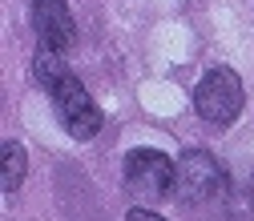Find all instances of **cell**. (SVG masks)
I'll return each mask as SVG.
<instances>
[{
    "label": "cell",
    "mask_w": 254,
    "mask_h": 221,
    "mask_svg": "<svg viewBox=\"0 0 254 221\" xmlns=\"http://www.w3.org/2000/svg\"><path fill=\"white\" fill-rule=\"evenodd\" d=\"M49 97H53V109H57V121L65 125V133L73 141H93L101 133V109L93 105V97L85 92V85L65 73L53 88H49Z\"/></svg>",
    "instance_id": "1"
},
{
    "label": "cell",
    "mask_w": 254,
    "mask_h": 221,
    "mask_svg": "<svg viewBox=\"0 0 254 221\" xmlns=\"http://www.w3.org/2000/svg\"><path fill=\"white\" fill-rule=\"evenodd\" d=\"M194 113L206 125H234L242 113V81L234 69H210L194 88Z\"/></svg>",
    "instance_id": "2"
},
{
    "label": "cell",
    "mask_w": 254,
    "mask_h": 221,
    "mask_svg": "<svg viewBox=\"0 0 254 221\" xmlns=\"http://www.w3.org/2000/svg\"><path fill=\"white\" fill-rule=\"evenodd\" d=\"M174 161L162 153V149H129L125 153V189L137 197H166L174 193Z\"/></svg>",
    "instance_id": "3"
},
{
    "label": "cell",
    "mask_w": 254,
    "mask_h": 221,
    "mask_svg": "<svg viewBox=\"0 0 254 221\" xmlns=\"http://www.w3.org/2000/svg\"><path fill=\"white\" fill-rule=\"evenodd\" d=\"M222 185V165L210 149H186L178 157V169H174V197L198 205L210 201Z\"/></svg>",
    "instance_id": "4"
},
{
    "label": "cell",
    "mask_w": 254,
    "mask_h": 221,
    "mask_svg": "<svg viewBox=\"0 0 254 221\" xmlns=\"http://www.w3.org/2000/svg\"><path fill=\"white\" fill-rule=\"evenodd\" d=\"M28 20H33L41 44H49V48H61V52H65V48L73 44V37H77V20H73V12H69L65 0H33Z\"/></svg>",
    "instance_id": "5"
},
{
    "label": "cell",
    "mask_w": 254,
    "mask_h": 221,
    "mask_svg": "<svg viewBox=\"0 0 254 221\" xmlns=\"http://www.w3.org/2000/svg\"><path fill=\"white\" fill-rule=\"evenodd\" d=\"M69 73V65H65V60H61V48H49V44H41L37 48V56H33V81L49 92L61 77H65Z\"/></svg>",
    "instance_id": "6"
},
{
    "label": "cell",
    "mask_w": 254,
    "mask_h": 221,
    "mask_svg": "<svg viewBox=\"0 0 254 221\" xmlns=\"http://www.w3.org/2000/svg\"><path fill=\"white\" fill-rule=\"evenodd\" d=\"M0 157H4V165H0V189L12 197L16 189H20V181H24V165H28V157H24V149H20L16 141H4Z\"/></svg>",
    "instance_id": "7"
},
{
    "label": "cell",
    "mask_w": 254,
    "mask_h": 221,
    "mask_svg": "<svg viewBox=\"0 0 254 221\" xmlns=\"http://www.w3.org/2000/svg\"><path fill=\"white\" fill-rule=\"evenodd\" d=\"M125 221H166V217L153 213V209H129V213H125Z\"/></svg>",
    "instance_id": "8"
}]
</instances>
